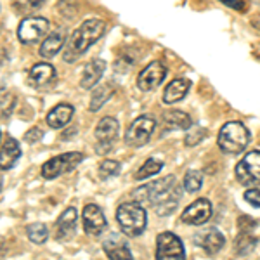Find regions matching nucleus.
Returning <instances> with one entry per match:
<instances>
[{"label":"nucleus","mask_w":260,"mask_h":260,"mask_svg":"<svg viewBox=\"0 0 260 260\" xmlns=\"http://www.w3.org/2000/svg\"><path fill=\"white\" fill-rule=\"evenodd\" d=\"M134 194H141V196H137V198L153 205V207L156 208L158 215H170V213L177 208V203H179V198H180V194H182V191H180L179 184L175 182L174 175H169V177L154 180V182L148 184V186L141 187V189L136 191Z\"/></svg>","instance_id":"obj_1"},{"label":"nucleus","mask_w":260,"mask_h":260,"mask_svg":"<svg viewBox=\"0 0 260 260\" xmlns=\"http://www.w3.org/2000/svg\"><path fill=\"white\" fill-rule=\"evenodd\" d=\"M106 31V23L103 19H87L71 33L70 40L66 42L64 61L73 62L90 49L94 42H98Z\"/></svg>","instance_id":"obj_2"},{"label":"nucleus","mask_w":260,"mask_h":260,"mask_svg":"<svg viewBox=\"0 0 260 260\" xmlns=\"http://www.w3.org/2000/svg\"><path fill=\"white\" fill-rule=\"evenodd\" d=\"M116 222L120 224V229L125 236L137 238L144 233L146 224H148V215L139 203L127 201V203H121L116 210Z\"/></svg>","instance_id":"obj_3"},{"label":"nucleus","mask_w":260,"mask_h":260,"mask_svg":"<svg viewBox=\"0 0 260 260\" xmlns=\"http://www.w3.org/2000/svg\"><path fill=\"white\" fill-rule=\"evenodd\" d=\"M250 132L241 121H228L219 132V148L228 154H238L248 146Z\"/></svg>","instance_id":"obj_4"},{"label":"nucleus","mask_w":260,"mask_h":260,"mask_svg":"<svg viewBox=\"0 0 260 260\" xmlns=\"http://www.w3.org/2000/svg\"><path fill=\"white\" fill-rule=\"evenodd\" d=\"M83 161V154L78 151L73 153H62L59 156H54L42 165V177L44 179H56L59 175L71 172L77 165Z\"/></svg>","instance_id":"obj_5"},{"label":"nucleus","mask_w":260,"mask_h":260,"mask_svg":"<svg viewBox=\"0 0 260 260\" xmlns=\"http://www.w3.org/2000/svg\"><path fill=\"white\" fill-rule=\"evenodd\" d=\"M156 260H186V251L180 238L174 233H161L156 238Z\"/></svg>","instance_id":"obj_6"},{"label":"nucleus","mask_w":260,"mask_h":260,"mask_svg":"<svg viewBox=\"0 0 260 260\" xmlns=\"http://www.w3.org/2000/svg\"><path fill=\"white\" fill-rule=\"evenodd\" d=\"M49 33V21L40 16L24 18L18 26V39L23 44H37Z\"/></svg>","instance_id":"obj_7"},{"label":"nucleus","mask_w":260,"mask_h":260,"mask_svg":"<svg viewBox=\"0 0 260 260\" xmlns=\"http://www.w3.org/2000/svg\"><path fill=\"white\" fill-rule=\"evenodd\" d=\"M236 179L243 186L260 184V151H250L236 165Z\"/></svg>","instance_id":"obj_8"},{"label":"nucleus","mask_w":260,"mask_h":260,"mask_svg":"<svg viewBox=\"0 0 260 260\" xmlns=\"http://www.w3.org/2000/svg\"><path fill=\"white\" fill-rule=\"evenodd\" d=\"M154 127H156V123H154L153 118H149V116H139L128 127L125 141L132 148H141V146L148 144V141L151 139V136L154 132Z\"/></svg>","instance_id":"obj_9"},{"label":"nucleus","mask_w":260,"mask_h":260,"mask_svg":"<svg viewBox=\"0 0 260 260\" xmlns=\"http://www.w3.org/2000/svg\"><path fill=\"white\" fill-rule=\"evenodd\" d=\"M167 77V68L161 61H153L146 66L144 70L139 73V78H137V87L144 92H149L153 89H156L160 83L165 80Z\"/></svg>","instance_id":"obj_10"},{"label":"nucleus","mask_w":260,"mask_h":260,"mask_svg":"<svg viewBox=\"0 0 260 260\" xmlns=\"http://www.w3.org/2000/svg\"><path fill=\"white\" fill-rule=\"evenodd\" d=\"M210 217H212V203L205 198H200L182 212L180 220L187 225H201V224H207L210 220Z\"/></svg>","instance_id":"obj_11"},{"label":"nucleus","mask_w":260,"mask_h":260,"mask_svg":"<svg viewBox=\"0 0 260 260\" xmlns=\"http://www.w3.org/2000/svg\"><path fill=\"white\" fill-rule=\"evenodd\" d=\"M82 220H83V229H85V233L94 238L101 236L103 231L106 229V225H108L103 210H101L98 205H92V203L83 208Z\"/></svg>","instance_id":"obj_12"},{"label":"nucleus","mask_w":260,"mask_h":260,"mask_svg":"<svg viewBox=\"0 0 260 260\" xmlns=\"http://www.w3.org/2000/svg\"><path fill=\"white\" fill-rule=\"evenodd\" d=\"M118 121L111 116H106L98 123L95 127V137H98V144H99V151H108L111 146V142L116 139L118 136Z\"/></svg>","instance_id":"obj_13"},{"label":"nucleus","mask_w":260,"mask_h":260,"mask_svg":"<svg viewBox=\"0 0 260 260\" xmlns=\"http://www.w3.org/2000/svg\"><path fill=\"white\" fill-rule=\"evenodd\" d=\"M77 233V208L70 207L59 215L56 222V238L59 241H68Z\"/></svg>","instance_id":"obj_14"},{"label":"nucleus","mask_w":260,"mask_h":260,"mask_svg":"<svg viewBox=\"0 0 260 260\" xmlns=\"http://www.w3.org/2000/svg\"><path fill=\"white\" fill-rule=\"evenodd\" d=\"M103 248L110 260H134L127 243L123 241V238H120V234H111L103 243Z\"/></svg>","instance_id":"obj_15"},{"label":"nucleus","mask_w":260,"mask_h":260,"mask_svg":"<svg viewBox=\"0 0 260 260\" xmlns=\"http://www.w3.org/2000/svg\"><path fill=\"white\" fill-rule=\"evenodd\" d=\"M196 245L201 246L207 253L215 255L225 245V238L219 229H208L196 236Z\"/></svg>","instance_id":"obj_16"},{"label":"nucleus","mask_w":260,"mask_h":260,"mask_svg":"<svg viewBox=\"0 0 260 260\" xmlns=\"http://www.w3.org/2000/svg\"><path fill=\"white\" fill-rule=\"evenodd\" d=\"M104 70H106V62L103 59H92L90 62H87V66L83 68V75L80 80V87L85 90H90L98 85V82L103 78Z\"/></svg>","instance_id":"obj_17"},{"label":"nucleus","mask_w":260,"mask_h":260,"mask_svg":"<svg viewBox=\"0 0 260 260\" xmlns=\"http://www.w3.org/2000/svg\"><path fill=\"white\" fill-rule=\"evenodd\" d=\"M21 148L14 137H7L0 148V170H11L14 163L19 160Z\"/></svg>","instance_id":"obj_18"},{"label":"nucleus","mask_w":260,"mask_h":260,"mask_svg":"<svg viewBox=\"0 0 260 260\" xmlns=\"http://www.w3.org/2000/svg\"><path fill=\"white\" fill-rule=\"evenodd\" d=\"M56 78V68L49 62H39L30 70L28 80L33 87H44Z\"/></svg>","instance_id":"obj_19"},{"label":"nucleus","mask_w":260,"mask_h":260,"mask_svg":"<svg viewBox=\"0 0 260 260\" xmlns=\"http://www.w3.org/2000/svg\"><path fill=\"white\" fill-rule=\"evenodd\" d=\"M75 108L71 104L61 103L56 108H52L50 113L47 115V125L52 128H62L70 123V120L73 118Z\"/></svg>","instance_id":"obj_20"},{"label":"nucleus","mask_w":260,"mask_h":260,"mask_svg":"<svg viewBox=\"0 0 260 260\" xmlns=\"http://www.w3.org/2000/svg\"><path fill=\"white\" fill-rule=\"evenodd\" d=\"M66 44V33L62 28L52 31L49 37H45L40 45V56L42 57H54Z\"/></svg>","instance_id":"obj_21"},{"label":"nucleus","mask_w":260,"mask_h":260,"mask_svg":"<svg viewBox=\"0 0 260 260\" xmlns=\"http://www.w3.org/2000/svg\"><path fill=\"white\" fill-rule=\"evenodd\" d=\"M191 82L187 78H175L167 85L165 92H163V103L165 104H174L177 101L186 98V94L189 92Z\"/></svg>","instance_id":"obj_22"},{"label":"nucleus","mask_w":260,"mask_h":260,"mask_svg":"<svg viewBox=\"0 0 260 260\" xmlns=\"http://www.w3.org/2000/svg\"><path fill=\"white\" fill-rule=\"evenodd\" d=\"M163 121L165 125L172 130H186L192 127V120L187 113L179 111V110H170L163 115Z\"/></svg>","instance_id":"obj_23"},{"label":"nucleus","mask_w":260,"mask_h":260,"mask_svg":"<svg viewBox=\"0 0 260 260\" xmlns=\"http://www.w3.org/2000/svg\"><path fill=\"white\" fill-rule=\"evenodd\" d=\"M113 95V85L111 83H103V85H98V89L94 90L90 99V111H98L99 108H103V104L106 103L108 99H111Z\"/></svg>","instance_id":"obj_24"},{"label":"nucleus","mask_w":260,"mask_h":260,"mask_svg":"<svg viewBox=\"0 0 260 260\" xmlns=\"http://www.w3.org/2000/svg\"><path fill=\"white\" fill-rule=\"evenodd\" d=\"M26 234H28V240L35 245H42V243L47 241L49 238V229L45 224H40V222H35V224H30L26 229Z\"/></svg>","instance_id":"obj_25"},{"label":"nucleus","mask_w":260,"mask_h":260,"mask_svg":"<svg viewBox=\"0 0 260 260\" xmlns=\"http://www.w3.org/2000/svg\"><path fill=\"white\" fill-rule=\"evenodd\" d=\"M184 189L187 192H198L203 186V172L201 170H189L184 175Z\"/></svg>","instance_id":"obj_26"},{"label":"nucleus","mask_w":260,"mask_h":260,"mask_svg":"<svg viewBox=\"0 0 260 260\" xmlns=\"http://www.w3.org/2000/svg\"><path fill=\"white\" fill-rule=\"evenodd\" d=\"M163 169V163L160 160H154V158H149L144 165L141 167L139 172L136 174V179L137 180H144V179H149L153 175L160 174V170Z\"/></svg>","instance_id":"obj_27"},{"label":"nucleus","mask_w":260,"mask_h":260,"mask_svg":"<svg viewBox=\"0 0 260 260\" xmlns=\"http://www.w3.org/2000/svg\"><path fill=\"white\" fill-rule=\"evenodd\" d=\"M255 245H257V240L250 234H240V236L234 240V246H236L238 255H246L250 251H253Z\"/></svg>","instance_id":"obj_28"},{"label":"nucleus","mask_w":260,"mask_h":260,"mask_svg":"<svg viewBox=\"0 0 260 260\" xmlns=\"http://www.w3.org/2000/svg\"><path fill=\"white\" fill-rule=\"evenodd\" d=\"M120 174V163L116 160H104L99 165V175L101 179H111Z\"/></svg>","instance_id":"obj_29"},{"label":"nucleus","mask_w":260,"mask_h":260,"mask_svg":"<svg viewBox=\"0 0 260 260\" xmlns=\"http://www.w3.org/2000/svg\"><path fill=\"white\" fill-rule=\"evenodd\" d=\"M16 106V95H12L9 90H0V113L4 116H9Z\"/></svg>","instance_id":"obj_30"},{"label":"nucleus","mask_w":260,"mask_h":260,"mask_svg":"<svg viewBox=\"0 0 260 260\" xmlns=\"http://www.w3.org/2000/svg\"><path fill=\"white\" fill-rule=\"evenodd\" d=\"M205 136H207V128L200 127V125H194V127H191V130L187 132L184 142H186V146H189V148H191V146L200 144V142L205 139Z\"/></svg>","instance_id":"obj_31"},{"label":"nucleus","mask_w":260,"mask_h":260,"mask_svg":"<svg viewBox=\"0 0 260 260\" xmlns=\"http://www.w3.org/2000/svg\"><path fill=\"white\" fill-rule=\"evenodd\" d=\"M257 225V222H255L253 219H250V217H246V215H243L240 217V231H241V234H250V231Z\"/></svg>","instance_id":"obj_32"},{"label":"nucleus","mask_w":260,"mask_h":260,"mask_svg":"<svg viewBox=\"0 0 260 260\" xmlns=\"http://www.w3.org/2000/svg\"><path fill=\"white\" fill-rule=\"evenodd\" d=\"M42 137H44V132H42L39 127H33V128L28 130L26 134H24V141L30 142V144H35V142L40 141Z\"/></svg>","instance_id":"obj_33"},{"label":"nucleus","mask_w":260,"mask_h":260,"mask_svg":"<svg viewBox=\"0 0 260 260\" xmlns=\"http://www.w3.org/2000/svg\"><path fill=\"white\" fill-rule=\"evenodd\" d=\"M245 200L248 201L251 207L260 208V191L258 189H248L245 192Z\"/></svg>","instance_id":"obj_34"},{"label":"nucleus","mask_w":260,"mask_h":260,"mask_svg":"<svg viewBox=\"0 0 260 260\" xmlns=\"http://www.w3.org/2000/svg\"><path fill=\"white\" fill-rule=\"evenodd\" d=\"M6 251H7V245H6V240H4L2 236H0V258L6 255Z\"/></svg>","instance_id":"obj_35"},{"label":"nucleus","mask_w":260,"mask_h":260,"mask_svg":"<svg viewBox=\"0 0 260 260\" xmlns=\"http://www.w3.org/2000/svg\"><path fill=\"white\" fill-rule=\"evenodd\" d=\"M225 6L233 7V9H243L245 7V2H240V4H233L231 0H225Z\"/></svg>","instance_id":"obj_36"},{"label":"nucleus","mask_w":260,"mask_h":260,"mask_svg":"<svg viewBox=\"0 0 260 260\" xmlns=\"http://www.w3.org/2000/svg\"><path fill=\"white\" fill-rule=\"evenodd\" d=\"M0 189H2V180H0Z\"/></svg>","instance_id":"obj_37"},{"label":"nucleus","mask_w":260,"mask_h":260,"mask_svg":"<svg viewBox=\"0 0 260 260\" xmlns=\"http://www.w3.org/2000/svg\"><path fill=\"white\" fill-rule=\"evenodd\" d=\"M0 139H2V130H0Z\"/></svg>","instance_id":"obj_38"}]
</instances>
